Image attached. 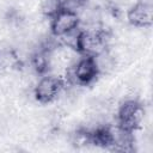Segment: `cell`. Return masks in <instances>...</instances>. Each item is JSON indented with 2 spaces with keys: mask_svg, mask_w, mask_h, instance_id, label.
I'll return each instance as SVG.
<instances>
[{
  "mask_svg": "<svg viewBox=\"0 0 153 153\" xmlns=\"http://www.w3.org/2000/svg\"><path fill=\"white\" fill-rule=\"evenodd\" d=\"M145 118L143 106L135 99H128L123 102L117 111V124L130 133H134L141 127Z\"/></svg>",
  "mask_w": 153,
  "mask_h": 153,
  "instance_id": "6da1fadb",
  "label": "cell"
},
{
  "mask_svg": "<svg viewBox=\"0 0 153 153\" xmlns=\"http://www.w3.org/2000/svg\"><path fill=\"white\" fill-rule=\"evenodd\" d=\"M63 88V78L57 75H44L38 80V82L33 87V96L39 103L47 104L56 99Z\"/></svg>",
  "mask_w": 153,
  "mask_h": 153,
  "instance_id": "7a4b0ae2",
  "label": "cell"
},
{
  "mask_svg": "<svg viewBox=\"0 0 153 153\" xmlns=\"http://www.w3.org/2000/svg\"><path fill=\"white\" fill-rule=\"evenodd\" d=\"M79 26L78 13L61 8L50 19V32L53 36H61Z\"/></svg>",
  "mask_w": 153,
  "mask_h": 153,
  "instance_id": "3957f363",
  "label": "cell"
},
{
  "mask_svg": "<svg viewBox=\"0 0 153 153\" xmlns=\"http://www.w3.org/2000/svg\"><path fill=\"white\" fill-rule=\"evenodd\" d=\"M128 22L135 27H149L153 23V5L136 1L127 12Z\"/></svg>",
  "mask_w": 153,
  "mask_h": 153,
  "instance_id": "277c9868",
  "label": "cell"
},
{
  "mask_svg": "<svg viewBox=\"0 0 153 153\" xmlns=\"http://www.w3.org/2000/svg\"><path fill=\"white\" fill-rule=\"evenodd\" d=\"M23 61L14 49L0 48V72H10L19 69Z\"/></svg>",
  "mask_w": 153,
  "mask_h": 153,
  "instance_id": "5b68a950",
  "label": "cell"
},
{
  "mask_svg": "<svg viewBox=\"0 0 153 153\" xmlns=\"http://www.w3.org/2000/svg\"><path fill=\"white\" fill-rule=\"evenodd\" d=\"M93 60L96 62V66H97L99 74H109V73L114 72L116 66H117L116 56L112 55L109 50H105L102 54L94 56Z\"/></svg>",
  "mask_w": 153,
  "mask_h": 153,
  "instance_id": "8992f818",
  "label": "cell"
},
{
  "mask_svg": "<svg viewBox=\"0 0 153 153\" xmlns=\"http://www.w3.org/2000/svg\"><path fill=\"white\" fill-rule=\"evenodd\" d=\"M61 8L62 4L60 0H43L41 5V12L48 19H51Z\"/></svg>",
  "mask_w": 153,
  "mask_h": 153,
  "instance_id": "52a82bcc",
  "label": "cell"
},
{
  "mask_svg": "<svg viewBox=\"0 0 153 153\" xmlns=\"http://www.w3.org/2000/svg\"><path fill=\"white\" fill-rule=\"evenodd\" d=\"M65 1H67V0H60V2H61V4H63Z\"/></svg>",
  "mask_w": 153,
  "mask_h": 153,
  "instance_id": "ba28073f",
  "label": "cell"
}]
</instances>
